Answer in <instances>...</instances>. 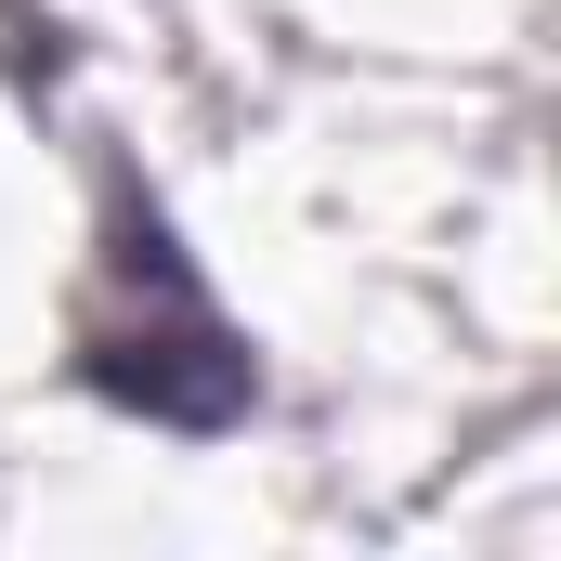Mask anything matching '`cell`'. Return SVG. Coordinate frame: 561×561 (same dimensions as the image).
Here are the masks:
<instances>
[{"label": "cell", "instance_id": "cell-1", "mask_svg": "<svg viewBox=\"0 0 561 561\" xmlns=\"http://www.w3.org/2000/svg\"><path fill=\"white\" fill-rule=\"evenodd\" d=\"M79 366H92V392H118L131 419H170V431H209L262 392L222 300L196 287V262L170 249L157 209L105 222V262H92V300H79Z\"/></svg>", "mask_w": 561, "mask_h": 561}]
</instances>
